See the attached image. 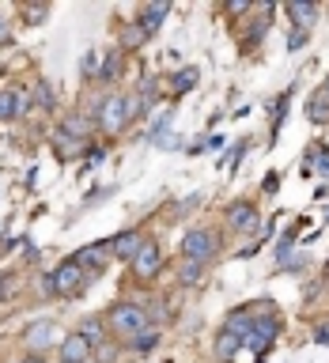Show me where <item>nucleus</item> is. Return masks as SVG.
Segmentation results:
<instances>
[{
  "label": "nucleus",
  "instance_id": "19",
  "mask_svg": "<svg viewBox=\"0 0 329 363\" xmlns=\"http://www.w3.org/2000/svg\"><path fill=\"white\" fill-rule=\"evenodd\" d=\"M238 348H246V345H242L235 333H227V329H220V333H216V359H220V363H231V359L238 356Z\"/></svg>",
  "mask_w": 329,
  "mask_h": 363
},
{
  "label": "nucleus",
  "instance_id": "38",
  "mask_svg": "<svg viewBox=\"0 0 329 363\" xmlns=\"http://www.w3.org/2000/svg\"><path fill=\"white\" fill-rule=\"evenodd\" d=\"M23 363H45L42 356H27V359H23Z\"/></svg>",
  "mask_w": 329,
  "mask_h": 363
},
{
  "label": "nucleus",
  "instance_id": "10",
  "mask_svg": "<svg viewBox=\"0 0 329 363\" xmlns=\"http://www.w3.org/2000/svg\"><path fill=\"white\" fill-rule=\"evenodd\" d=\"M106 242H110V250H113V257H118V261H133L136 254H140V246L147 242V238L140 231H125L118 238H106Z\"/></svg>",
  "mask_w": 329,
  "mask_h": 363
},
{
  "label": "nucleus",
  "instance_id": "2",
  "mask_svg": "<svg viewBox=\"0 0 329 363\" xmlns=\"http://www.w3.org/2000/svg\"><path fill=\"white\" fill-rule=\"evenodd\" d=\"M95 121H99V129L106 133V136H118L129 129V99L121 95V91H113V95H106L99 102V110H95Z\"/></svg>",
  "mask_w": 329,
  "mask_h": 363
},
{
  "label": "nucleus",
  "instance_id": "24",
  "mask_svg": "<svg viewBox=\"0 0 329 363\" xmlns=\"http://www.w3.org/2000/svg\"><path fill=\"white\" fill-rule=\"evenodd\" d=\"M91 359H95V363H113V359H118V337L102 340V345L91 352Z\"/></svg>",
  "mask_w": 329,
  "mask_h": 363
},
{
  "label": "nucleus",
  "instance_id": "21",
  "mask_svg": "<svg viewBox=\"0 0 329 363\" xmlns=\"http://www.w3.org/2000/svg\"><path fill=\"white\" fill-rule=\"evenodd\" d=\"M147 42V30L140 27V23H129V27H121V50H140V45Z\"/></svg>",
  "mask_w": 329,
  "mask_h": 363
},
{
  "label": "nucleus",
  "instance_id": "41",
  "mask_svg": "<svg viewBox=\"0 0 329 363\" xmlns=\"http://www.w3.org/2000/svg\"><path fill=\"white\" fill-rule=\"evenodd\" d=\"M325 84H329V79H325Z\"/></svg>",
  "mask_w": 329,
  "mask_h": 363
},
{
  "label": "nucleus",
  "instance_id": "26",
  "mask_svg": "<svg viewBox=\"0 0 329 363\" xmlns=\"http://www.w3.org/2000/svg\"><path fill=\"white\" fill-rule=\"evenodd\" d=\"M79 72H84V79H99L102 61H99V53H95V50H87V53H84V61H79Z\"/></svg>",
  "mask_w": 329,
  "mask_h": 363
},
{
  "label": "nucleus",
  "instance_id": "1",
  "mask_svg": "<svg viewBox=\"0 0 329 363\" xmlns=\"http://www.w3.org/2000/svg\"><path fill=\"white\" fill-rule=\"evenodd\" d=\"M106 325H110V337H121V340H133L140 329H147V306L140 303H113L106 311Z\"/></svg>",
  "mask_w": 329,
  "mask_h": 363
},
{
  "label": "nucleus",
  "instance_id": "31",
  "mask_svg": "<svg viewBox=\"0 0 329 363\" xmlns=\"http://www.w3.org/2000/svg\"><path fill=\"white\" fill-rule=\"evenodd\" d=\"M303 265H306L303 254H291V250H284V254H280V269H303Z\"/></svg>",
  "mask_w": 329,
  "mask_h": 363
},
{
  "label": "nucleus",
  "instance_id": "29",
  "mask_svg": "<svg viewBox=\"0 0 329 363\" xmlns=\"http://www.w3.org/2000/svg\"><path fill=\"white\" fill-rule=\"evenodd\" d=\"M265 30H269V23H265V19H261V23H254V27H250V34L242 38V50H254V45H257L261 38H265Z\"/></svg>",
  "mask_w": 329,
  "mask_h": 363
},
{
  "label": "nucleus",
  "instance_id": "7",
  "mask_svg": "<svg viewBox=\"0 0 329 363\" xmlns=\"http://www.w3.org/2000/svg\"><path fill=\"white\" fill-rule=\"evenodd\" d=\"M129 269H133L136 280H152V277H159V269H163V250H159V242H152V238H147V242L140 246V254L129 261Z\"/></svg>",
  "mask_w": 329,
  "mask_h": 363
},
{
  "label": "nucleus",
  "instance_id": "34",
  "mask_svg": "<svg viewBox=\"0 0 329 363\" xmlns=\"http://www.w3.org/2000/svg\"><path fill=\"white\" fill-rule=\"evenodd\" d=\"M318 152H322V147H318ZM318 174H322V178H329V152H322V155H318Z\"/></svg>",
  "mask_w": 329,
  "mask_h": 363
},
{
  "label": "nucleus",
  "instance_id": "39",
  "mask_svg": "<svg viewBox=\"0 0 329 363\" xmlns=\"http://www.w3.org/2000/svg\"><path fill=\"white\" fill-rule=\"evenodd\" d=\"M8 363H23V359H8Z\"/></svg>",
  "mask_w": 329,
  "mask_h": 363
},
{
  "label": "nucleus",
  "instance_id": "18",
  "mask_svg": "<svg viewBox=\"0 0 329 363\" xmlns=\"http://www.w3.org/2000/svg\"><path fill=\"white\" fill-rule=\"evenodd\" d=\"M204 269H208L204 261L182 257V261H178V284H182V288H197V284L204 280Z\"/></svg>",
  "mask_w": 329,
  "mask_h": 363
},
{
  "label": "nucleus",
  "instance_id": "15",
  "mask_svg": "<svg viewBox=\"0 0 329 363\" xmlns=\"http://www.w3.org/2000/svg\"><path fill=\"white\" fill-rule=\"evenodd\" d=\"M57 133H65V136H72V140H87L91 133H95V121L84 118V113H68V118L57 125Z\"/></svg>",
  "mask_w": 329,
  "mask_h": 363
},
{
  "label": "nucleus",
  "instance_id": "30",
  "mask_svg": "<svg viewBox=\"0 0 329 363\" xmlns=\"http://www.w3.org/2000/svg\"><path fill=\"white\" fill-rule=\"evenodd\" d=\"M45 16H50V8H45V4H34V8H23V23H27V27H30V23H42Z\"/></svg>",
  "mask_w": 329,
  "mask_h": 363
},
{
  "label": "nucleus",
  "instance_id": "36",
  "mask_svg": "<svg viewBox=\"0 0 329 363\" xmlns=\"http://www.w3.org/2000/svg\"><path fill=\"white\" fill-rule=\"evenodd\" d=\"M314 340H318V345H329V325H318V337Z\"/></svg>",
  "mask_w": 329,
  "mask_h": 363
},
{
  "label": "nucleus",
  "instance_id": "32",
  "mask_svg": "<svg viewBox=\"0 0 329 363\" xmlns=\"http://www.w3.org/2000/svg\"><path fill=\"white\" fill-rule=\"evenodd\" d=\"M250 11H254L250 0H231V4H227V16H250Z\"/></svg>",
  "mask_w": 329,
  "mask_h": 363
},
{
  "label": "nucleus",
  "instance_id": "20",
  "mask_svg": "<svg viewBox=\"0 0 329 363\" xmlns=\"http://www.w3.org/2000/svg\"><path fill=\"white\" fill-rule=\"evenodd\" d=\"M121 68H125V53H121V50H110V53H106V61H102L99 79H102V84H113V79L121 76Z\"/></svg>",
  "mask_w": 329,
  "mask_h": 363
},
{
  "label": "nucleus",
  "instance_id": "37",
  "mask_svg": "<svg viewBox=\"0 0 329 363\" xmlns=\"http://www.w3.org/2000/svg\"><path fill=\"white\" fill-rule=\"evenodd\" d=\"M277 182H280L277 174H265V193H272V189H277Z\"/></svg>",
  "mask_w": 329,
  "mask_h": 363
},
{
  "label": "nucleus",
  "instance_id": "17",
  "mask_svg": "<svg viewBox=\"0 0 329 363\" xmlns=\"http://www.w3.org/2000/svg\"><path fill=\"white\" fill-rule=\"evenodd\" d=\"M223 329H227V333H235V337L246 345L250 329H254V311H250V306H242V311H231V314H227V322H223Z\"/></svg>",
  "mask_w": 329,
  "mask_h": 363
},
{
  "label": "nucleus",
  "instance_id": "22",
  "mask_svg": "<svg viewBox=\"0 0 329 363\" xmlns=\"http://www.w3.org/2000/svg\"><path fill=\"white\" fill-rule=\"evenodd\" d=\"M34 102H38L42 110H57V91L50 79H34Z\"/></svg>",
  "mask_w": 329,
  "mask_h": 363
},
{
  "label": "nucleus",
  "instance_id": "3",
  "mask_svg": "<svg viewBox=\"0 0 329 363\" xmlns=\"http://www.w3.org/2000/svg\"><path fill=\"white\" fill-rule=\"evenodd\" d=\"M220 254V231L212 227H189L186 238H182V257H193V261H208Z\"/></svg>",
  "mask_w": 329,
  "mask_h": 363
},
{
  "label": "nucleus",
  "instance_id": "8",
  "mask_svg": "<svg viewBox=\"0 0 329 363\" xmlns=\"http://www.w3.org/2000/svg\"><path fill=\"white\" fill-rule=\"evenodd\" d=\"M257 223H261V216L254 208V201H231V204H227V227H231V231L254 235Z\"/></svg>",
  "mask_w": 329,
  "mask_h": 363
},
{
  "label": "nucleus",
  "instance_id": "12",
  "mask_svg": "<svg viewBox=\"0 0 329 363\" xmlns=\"http://www.w3.org/2000/svg\"><path fill=\"white\" fill-rule=\"evenodd\" d=\"M91 352H95V348L84 340V333H68L61 340V363H87Z\"/></svg>",
  "mask_w": 329,
  "mask_h": 363
},
{
  "label": "nucleus",
  "instance_id": "14",
  "mask_svg": "<svg viewBox=\"0 0 329 363\" xmlns=\"http://www.w3.org/2000/svg\"><path fill=\"white\" fill-rule=\"evenodd\" d=\"M76 333H84V340L91 348H99L102 340H110V325H106V318H99V314H91V318H84L79 322V329Z\"/></svg>",
  "mask_w": 329,
  "mask_h": 363
},
{
  "label": "nucleus",
  "instance_id": "28",
  "mask_svg": "<svg viewBox=\"0 0 329 363\" xmlns=\"http://www.w3.org/2000/svg\"><path fill=\"white\" fill-rule=\"evenodd\" d=\"M16 91V118H23L34 106V87H11Z\"/></svg>",
  "mask_w": 329,
  "mask_h": 363
},
{
  "label": "nucleus",
  "instance_id": "4",
  "mask_svg": "<svg viewBox=\"0 0 329 363\" xmlns=\"http://www.w3.org/2000/svg\"><path fill=\"white\" fill-rule=\"evenodd\" d=\"M84 265H79L76 257H65L61 265L53 269V288H57V295L61 299H72V295H79L84 291Z\"/></svg>",
  "mask_w": 329,
  "mask_h": 363
},
{
  "label": "nucleus",
  "instance_id": "25",
  "mask_svg": "<svg viewBox=\"0 0 329 363\" xmlns=\"http://www.w3.org/2000/svg\"><path fill=\"white\" fill-rule=\"evenodd\" d=\"M193 84H197V68H182V76H174V91L170 95H186V91H193Z\"/></svg>",
  "mask_w": 329,
  "mask_h": 363
},
{
  "label": "nucleus",
  "instance_id": "16",
  "mask_svg": "<svg viewBox=\"0 0 329 363\" xmlns=\"http://www.w3.org/2000/svg\"><path fill=\"white\" fill-rule=\"evenodd\" d=\"M306 118L314 125H329V84H322L306 102Z\"/></svg>",
  "mask_w": 329,
  "mask_h": 363
},
{
  "label": "nucleus",
  "instance_id": "27",
  "mask_svg": "<svg viewBox=\"0 0 329 363\" xmlns=\"http://www.w3.org/2000/svg\"><path fill=\"white\" fill-rule=\"evenodd\" d=\"M0 121H16V91L11 87L0 91Z\"/></svg>",
  "mask_w": 329,
  "mask_h": 363
},
{
  "label": "nucleus",
  "instance_id": "6",
  "mask_svg": "<svg viewBox=\"0 0 329 363\" xmlns=\"http://www.w3.org/2000/svg\"><path fill=\"white\" fill-rule=\"evenodd\" d=\"M277 333H280L277 318H254V329H250V337H246V348L254 352L257 359H265V352L277 345Z\"/></svg>",
  "mask_w": 329,
  "mask_h": 363
},
{
  "label": "nucleus",
  "instance_id": "9",
  "mask_svg": "<svg viewBox=\"0 0 329 363\" xmlns=\"http://www.w3.org/2000/svg\"><path fill=\"white\" fill-rule=\"evenodd\" d=\"M284 11H288V19L295 23V30H306V34H311V27L318 23V4H311V0H288V4H284Z\"/></svg>",
  "mask_w": 329,
  "mask_h": 363
},
{
  "label": "nucleus",
  "instance_id": "33",
  "mask_svg": "<svg viewBox=\"0 0 329 363\" xmlns=\"http://www.w3.org/2000/svg\"><path fill=\"white\" fill-rule=\"evenodd\" d=\"M306 38H311L306 30H291V38H288V50H291V53H295V50H303V45H306Z\"/></svg>",
  "mask_w": 329,
  "mask_h": 363
},
{
  "label": "nucleus",
  "instance_id": "40",
  "mask_svg": "<svg viewBox=\"0 0 329 363\" xmlns=\"http://www.w3.org/2000/svg\"><path fill=\"white\" fill-rule=\"evenodd\" d=\"M87 363H95V359H87Z\"/></svg>",
  "mask_w": 329,
  "mask_h": 363
},
{
  "label": "nucleus",
  "instance_id": "11",
  "mask_svg": "<svg viewBox=\"0 0 329 363\" xmlns=\"http://www.w3.org/2000/svg\"><path fill=\"white\" fill-rule=\"evenodd\" d=\"M84 269H95V272H102L110 265V257H113V250H110V242H95V246H84L79 254H72Z\"/></svg>",
  "mask_w": 329,
  "mask_h": 363
},
{
  "label": "nucleus",
  "instance_id": "13",
  "mask_svg": "<svg viewBox=\"0 0 329 363\" xmlns=\"http://www.w3.org/2000/svg\"><path fill=\"white\" fill-rule=\"evenodd\" d=\"M167 16H170V0H152V4H144V8H140L136 23H140V27L147 30V38H152V34L159 30V23H163Z\"/></svg>",
  "mask_w": 329,
  "mask_h": 363
},
{
  "label": "nucleus",
  "instance_id": "35",
  "mask_svg": "<svg viewBox=\"0 0 329 363\" xmlns=\"http://www.w3.org/2000/svg\"><path fill=\"white\" fill-rule=\"evenodd\" d=\"M0 45H11V30H8V23H4V16H0Z\"/></svg>",
  "mask_w": 329,
  "mask_h": 363
},
{
  "label": "nucleus",
  "instance_id": "23",
  "mask_svg": "<svg viewBox=\"0 0 329 363\" xmlns=\"http://www.w3.org/2000/svg\"><path fill=\"white\" fill-rule=\"evenodd\" d=\"M155 345H159V329H155V325L140 329V333H136V337L129 340V348H133V352H140V356H144V352H152Z\"/></svg>",
  "mask_w": 329,
  "mask_h": 363
},
{
  "label": "nucleus",
  "instance_id": "5",
  "mask_svg": "<svg viewBox=\"0 0 329 363\" xmlns=\"http://www.w3.org/2000/svg\"><path fill=\"white\" fill-rule=\"evenodd\" d=\"M57 322H50V318H42V322H30L27 329H23V348L30 352V356H42V352H50L57 345Z\"/></svg>",
  "mask_w": 329,
  "mask_h": 363
}]
</instances>
